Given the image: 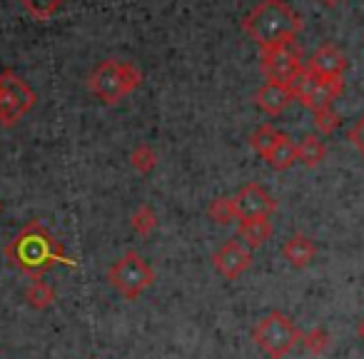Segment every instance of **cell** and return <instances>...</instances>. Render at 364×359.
<instances>
[{"label":"cell","mask_w":364,"mask_h":359,"mask_svg":"<svg viewBox=\"0 0 364 359\" xmlns=\"http://www.w3.org/2000/svg\"><path fill=\"white\" fill-rule=\"evenodd\" d=\"M302 68V48L297 45V41H284L277 48H269L262 53V73L269 82L289 85Z\"/></svg>","instance_id":"obj_8"},{"label":"cell","mask_w":364,"mask_h":359,"mask_svg":"<svg viewBox=\"0 0 364 359\" xmlns=\"http://www.w3.org/2000/svg\"><path fill=\"white\" fill-rule=\"evenodd\" d=\"M357 332H359V339H362V342H364V319H362V322H359Z\"/></svg>","instance_id":"obj_27"},{"label":"cell","mask_w":364,"mask_h":359,"mask_svg":"<svg viewBox=\"0 0 364 359\" xmlns=\"http://www.w3.org/2000/svg\"><path fill=\"white\" fill-rule=\"evenodd\" d=\"M349 142H352V145L357 147L359 155L364 157V115L359 117V120L352 125V130H349Z\"/></svg>","instance_id":"obj_25"},{"label":"cell","mask_w":364,"mask_h":359,"mask_svg":"<svg viewBox=\"0 0 364 359\" xmlns=\"http://www.w3.org/2000/svg\"><path fill=\"white\" fill-rule=\"evenodd\" d=\"M107 282L115 292H120L125 299H137L152 282H155V272L142 259L135 250H127L110 269H107Z\"/></svg>","instance_id":"obj_5"},{"label":"cell","mask_w":364,"mask_h":359,"mask_svg":"<svg viewBox=\"0 0 364 359\" xmlns=\"http://www.w3.org/2000/svg\"><path fill=\"white\" fill-rule=\"evenodd\" d=\"M6 257L13 267L21 269L28 277H43V272H48V269L55 267V264L77 267L75 259L68 257L63 245L55 242V237L48 232L46 225H41L38 220H31V223L8 242Z\"/></svg>","instance_id":"obj_1"},{"label":"cell","mask_w":364,"mask_h":359,"mask_svg":"<svg viewBox=\"0 0 364 359\" xmlns=\"http://www.w3.org/2000/svg\"><path fill=\"white\" fill-rule=\"evenodd\" d=\"M339 125H342V117H339V112L334 107H324V110L314 112V127L322 135H332Z\"/></svg>","instance_id":"obj_24"},{"label":"cell","mask_w":364,"mask_h":359,"mask_svg":"<svg viewBox=\"0 0 364 359\" xmlns=\"http://www.w3.org/2000/svg\"><path fill=\"white\" fill-rule=\"evenodd\" d=\"M36 92L23 80L18 73L3 70L0 73V125L13 127L33 110L36 105Z\"/></svg>","instance_id":"obj_6"},{"label":"cell","mask_w":364,"mask_h":359,"mask_svg":"<svg viewBox=\"0 0 364 359\" xmlns=\"http://www.w3.org/2000/svg\"><path fill=\"white\" fill-rule=\"evenodd\" d=\"M242 28L264 53L284 41H294L302 31V18L287 0H259L245 16Z\"/></svg>","instance_id":"obj_2"},{"label":"cell","mask_w":364,"mask_h":359,"mask_svg":"<svg viewBox=\"0 0 364 359\" xmlns=\"http://www.w3.org/2000/svg\"><path fill=\"white\" fill-rule=\"evenodd\" d=\"M284 132H279L277 127L272 125H259L257 130L252 132V137H250V145H252V150L257 152V155L267 157L269 152H272V147L277 145L279 140H282Z\"/></svg>","instance_id":"obj_18"},{"label":"cell","mask_w":364,"mask_h":359,"mask_svg":"<svg viewBox=\"0 0 364 359\" xmlns=\"http://www.w3.org/2000/svg\"><path fill=\"white\" fill-rule=\"evenodd\" d=\"M319 3H322V6H327V8H334V6H339L342 0H319Z\"/></svg>","instance_id":"obj_26"},{"label":"cell","mask_w":364,"mask_h":359,"mask_svg":"<svg viewBox=\"0 0 364 359\" xmlns=\"http://www.w3.org/2000/svg\"><path fill=\"white\" fill-rule=\"evenodd\" d=\"M252 339L267 357L282 359L302 342V332L284 312H269L252 329Z\"/></svg>","instance_id":"obj_4"},{"label":"cell","mask_w":364,"mask_h":359,"mask_svg":"<svg viewBox=\"0 0 364 359\" xmlns=\"http://www.w3.org/2000/svg\"><path fill=\"white\" fill-rule=\"evenodd\" d=\"M329 344H332V334H329L327 329L312 327L309 332H302V347L307 349L309 354H314V357H322L329 349Z\"/></svg>","instance_id":"obj_20"},{"label":"cell","mask_w":364,"mask_h":359,"mask_svg":"<svg viewBox=\"0 0 364 359\" xmlns=\"http://www.w3.org/2000/svg\"><path fill=\"white\" fill-rule=\"evenodd\" d=\"M130 225H132V230H135L137 235H142V237L152 235V230L157 227V215H155V210H152L150 205H140V208H137L135 213H132Z\"/></svg>","instance_id":"obj_23"},{"label":"cell","mask_w":364,"mask_h":359,"mask_svg":"<svg viewBox=\"0 0 364 359\" xmlns=\"http://www.w3.org/2000/svg\"><path fill=\"white\" fill-rule=\"evenodd\" d=\"M264 160H267V165L272 167V170H277V172L289 170V167L297 162V145H294L287 135H282V140L272 147V152H269Z\"/></svg>","instance_id":"obj_16"},{"label":"cell","mask_w":364,"mask_h":359,"mask_svg":"<svg viewBox=\"0 0 364 359\" xmlns=\"http://www.w3.org/2000/svg\"><path fill=\"white\" fill-rule=\"evenodd\" d=\"M0 213H3V200H0Z\"/></svg>","instance_id":"obj_28"},{"label":"cell","mask_w":364,"mask_h":359,"mask_svg":"<svg viewBox=\"0 0 364 359\" xmlns=\"http://www.w3.org/2000/svg\"><path fill=\"white\" fill-rule=\"evenodd\" d=\"M26 299L33 309H48L55 302V289L43 277H33V282L28 284V289H26Z\"/></svg>","instance_id":"obj_17"},{"label":"cell","mask_w":364,"mask_h":359,"mask_svg":"<svg viewBox=\"0 0 364 359\" xmlns=\"http://www.w3.org/2000/svg\"><path fill=\"white\" fill-rule=\"evenodd\" d=\"M92 359H95V357H92Z\"/></svg>","instance_id":"obj_29"},{"label":"cell","mask_w":364,"mask_h":359,"mask_svg":"<svg viewBox=\"0 0 364 359\" xmlns=\"http://www.w3.org/2000/svg\"><path fill=\"white\" fill-rule=\"evenodd\" d=\"M292 100H294V92L289 90V85H284V82H269L267 80L257 92H255V102H257V107L272 117L282 115Z\"/></svg>","instance_id":"obj_12"},{"label":"cell","mask_w":364,"mask_h":359,"mask_svg":"<svg viewBox=\"0 0 364 359\" xmlns=\"http://www.w3.org/2000/svg\"><path fill=\"white\" fill-rule=\"evenodd\" d=\"M289 90L294 92V100L302 102L307 110L319 112L324 107H332V102L342 95L344 80H324V77L314 75L307 65L294 75V80L289 82Z\"/></svg>","instance_id":"obj_7"},{"label":"cell","mask_w":364,"mask_h":359,"mask_svg":"<svg viewBox=\"0 0 364 359\" xmlns=\"http://www.w3.org/2000/svg\"><path fill=\"white\" fill-rule=\"evenodd\" d=\"M130 165L135 167L140 175H150L152 170L157 167V152L152 150L150 145H137L135 150L130 152Z\"/></svg>","instance_id":"obj_22"},{"label":"cell","mask_w":364,"mask_h":359,"mask_svg":"<svg viewBox=\"0 0 364 359\" xmlns=\"http://www.w3.org/2000/svg\"><path fill=\"white\" fill-rule=\"evenodd\" d=\"M208 215H210V220L218 225H230V223H235V220H240L237 208H235V198H228V195L215 198L208 208Z\"/></svg>","instance_id":"obj_19"},{"label":"cell","mask_w":364,"mask_h":359,"mask_svg":"<svg viewBox=\"0 0 364 359\" xmlns=\"http://www.w3.org/2000/svg\"><path fill=\"white\" fill-rule=\"evenodd\" d=\"M140 82L142 73L132 63L107 58L90 73L87 87H90L92 97H97L102 105H115V102L125 100L130 92H135Z\"/></svg>","instance_id":"obj_3"},{"label":"cell","mask_w":364,"mask_h":359,"mask_svg":"<svg viewBox=\"0 0 364 359\" xmlns=\"http://www.w3.org/2000/svg\"><path fill=\"white\" fill-rule=\"evenodd\" d=\"M213 264L225 279H237L252 264V252H250L247 245L237 242V240H230V242H225L213 254Z\"/></svg>","instance_id":"obj_10"},{"label":"cell","mask_w":364,"mask_h":359,"mask_svg":"<svg viewBox=\"0 0 364 359\" xmlns=\"http://www.w3.org/2000/svg\"><path fill=\"white\" fill-rule=\"evenodd\" d=\"M307 68L314 75L324 77V80H339L344 75V70H347V58H344V53L337 45L324 43V45H319L312 53Z\"/></svg>","instance_id":"obj_11"},{"label":"cell","mask_w":364,"mask_h":359,"mask_svg":"<svg viewBox=\"0 0 364 359\" xmlns=\"http://www.w3.org/2000/svg\"><path fill=\"white\" fill-rule=\"evenodd\" d=\"M235 208H237V218H269L277 210L274 198L257 183H247L237 195H235Z\"/></svg>","instance_id":"obj_9"},{"label":"cell","mask_w":364,"mask_h":359,"mask_svg":"<svg viewBox=\"0 0 364 359\" xmlns=\"http://www.w3.org/2000/svg\"><path fill=\"white\" fill-rule=\"evenodd\" d=\"M269 359H272V357H269Z\"/></svg>","instance_id":"obj_30"},{"label":"cell","mask_w":364,"mask_h":359,"mask_svg":"<svg viewBox=\"0 0 364 359\" xmlns=\"http://www.w3.org/2000/svg\"><path fill=\"white\" fill-rule=\"evenodd\" d=\"M282 254H284V259L292 264V267L304 269L314 257H317V245L312 242V237L297 232L282 245Z\"/></svg>","instance_id":"obj_13"},{"label":"cell","mask_w":364,"mask_h":359,"mask_svg":"<svg viewBox=\"0 0 364 359\" xmlns=\"http://www.w3.org/2000/svg\"><path fill=\"white\" fill-rule=\"evenodd\" d=\"M324 157H327V147H324L319 135H304L302 140L297 142V162H302L309 170L322 165Z\"/></svg>","instance_id":"obj_15"},{"label":"cell","mask_w":364,"mask_h":359,"mask_svg":"<svg viewBox=\"0 0 364 359\" xmlns=\"http://www.w3.org/2000/svg\"><path fill=\"white\" fill-rule=\"evenodd\" d=\"M18 3H21L36 21H48V18H53L65 6V0H18Z\"/></svg>","instance_id":"obj_21"},{"label":"cell","mask_w":364,"mask_h":359,"mask_svg":"<svg viewBox=\"0 0 364 359\" xmlns=\"http://www.w3.org/2000/svg\"><path fill=\"white\" fill-rule=\"evenodd\" d=\"M274 227L269 223V218H247V220H240L237 225V235L250 250L255 247H262L269 237H272Z\"/></svg>","instance_id":"obj_14"}]
</instances>
